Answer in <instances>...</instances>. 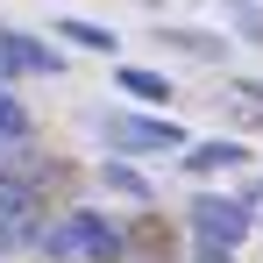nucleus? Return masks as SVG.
I'll use <instances>...</instances> for the list:
<instances>
[{"mask_svg":"<svg viewBox=\"0 0 263 263\" xmlns=\"http://www.w3.org/2000/svg\"><path fill=\"white\" fill-rule=\"evenodd\" d=\"M43 249L50 256H92V263H121V228H107L100 214H71L64 228H50L43 235Z\"/></svg>","mask_w":263,"mask_h":263,"instance_id":"nucleus-1","label":"nucleus"},{"mask_svg":"<svg viewBox=\"0 0 263 263\" xmlns=\"http://www.w3.org/2000/svg\"><path fill=\"white\" fill-rule=\"evenodd\" d=\"M192 235H199L206 249H235V242L249 235V206L214 192V199H199V206H192Z\"/></svg>","mask_w":263,"mask_h":263,"instance_id":"nucleus-2","label":"nucleus"},{"mask_svg":"<svg viewBox=\"0 0 263 263\" xmlns=\"http://www.w3.org/2000/svg\"><path fill=\"white\" fill-rule=\"evenodd\" d=\"M100 142H114V149H185V135L171 121H135V114H100Z\"/></svg>","mask_w":263,"mask_h":263,"instance_id":"nucleus-3","label":"nucleus"},{"mask_svg":"<svg viewBox=\"0 0 263 263\" xmlns=\"http://www.w3.org/2000/svg\"><path fill=\"white\" fill-rule=\"evenodd\" d=\"M22 242H36V199L0 185V249H22Z\"/></svg>","mask_w":263,"mask_h":263,"instance_id":"nucleus-4","label":"nucleus"},{"mask_svg":"<svg viewBox=\"0 0 263 263\" xmlns=\"http://www.w3.org/2000/svg\"><path fill=\"white\" fill-rule=\"evenodd\" d=\"M0 64L7 71H57V50H43V43H29V36H0Z\"/></svg>","mask_w":263,"mask_h":263,"instance_id":"nucleus-5","label":"nucleus"},{"mask_svg":"<svg viewBox=\"0 0 263 263\" xmlns=\"http://www.w3.org/2000/svg\"><path fill=\"white\" fill-rule=\"evenodd\" d=\"M157 43H171V50H185V57H228V43H220V36H199V29H164V36H157Z\"/></svg>","mask_w":263,"mask_h":263,"instance_id":"nucleus-6","label":"nucleus"},{"mask_svg":"<svg viewBox=\"0 0 263 263\" xmlns=\"http://www.w3.org/2000/svg\"><path fill=\"white\" fill-rule=\"evenodd\" d=\"M228 164H242V149H235V142H206V149H185V171H228Z\"/></svg>","mask_w":263,"mask_h":263,"instance_id":"nucleus-7","label":"nucleus"},{"mask_svg":"<svg viewBox=\"0 0 263 263\" xmlns=\"http://www.w3.org/2000/svg\"><path fill=\"white\" fill-rule=\"evenodd\" d=\"M121 92H135V100H171V86H164L157 71H135V64H121Z\"/></svg>","mask_w":263,"mask_h":263,"instance_id":"nucleus-8","label":"nucleus"},{"mask_svg":"<svg viewBox=\"0 0 263 263\" xmlns=\"http://www.w3.org/2000/svg\"><path fill=\"white\" fill-rule=\"evenodd\" d=\"M57 36H71L86 50H114V29H100V22H57Z\"/></svg>","mask_w":263,"mask_h":263,"instance_id":"nucleus-9","label":"nucleus"},{"mask_svg":"<svg viewBox=\"0 0 263 263\" xmlns=\"http://www.w3.org/2000/svg\"><path fill=\"white\" fill-rule=\"evenodd\" d=\"M100 185H114V192H128V199H149V185H142L128 164H107V171H100Z\"/></svg>","mask_w":263,"mask_h":263,"instance_id":"nucleus-10","label":"nucleus"},{"mask_svg":"<svg viewBox=\"0 0 263 263\" xmlns=\"http://www.w3.org/2000/svg\"><path fill=\"white\" fill-rule=\"evenodd\" d=\"M0 135H7V142H22V135H29V114H22V100H7V92H0Z\"/></svg>","mask_w":263,"mask_h":263,"instance_id":"nucleus-11","label":"nucleus"},{"mask_svg":"<svg viewBox=\"0 0 263 263\" xmlns=\"http://www.w3.org/2000/svg\"><path fill=\"white\" fill-rule=\"evenodd\" d=\"M228 7H235L242 36H249V43H263V0H228Z\"/></svg>","mask_w":263,"mask_h":263,"instance_id":"nucleus-12","label":"nucleus"},{"mask_svg":"<svg viewBox=\"0 0 263 263\" xmlns=\"http://www.w3.org/2000/svg\"><path fill=\"white\" fill-rule=\"evenodd\" d=\"M199 263H228V249H206V242H199Z\"/></svg>","mask_w":263,"mask_h":263,"instance_id":"nucleus-13","label":"nucleus"},{"mask_svg":"<svg viewBox=\"0 0 263 263\" xmlns=\"http://www.w3.org/2000/svg\"><path fill=\"white\" fill-rule=\"evenodd\" d=\"M242 92H249V107H263V86H242Z\"/></svg>","mask_w":263,"mask_h":263,"instance_id":"nucleus-14","label":"nucleus"}]
</instances>
